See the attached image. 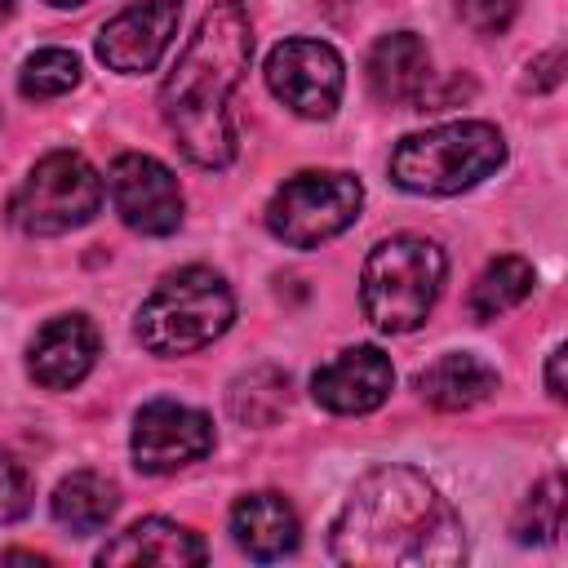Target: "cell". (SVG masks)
Masks as SVG:
<instances>
[{"mask_svg":"<svg viewBox=\"0 0 568 568\" xmlns=\"http://www.w3.org/2000/svg\"><path fill=\"white\" fill-rule=\"evenodd\" d=\"M532 266L524 262V257H515V253H506V257H493L484 271H479V280L470 284V293H466V306H470V315L475 320H497V315H506L510 306H519L528 293H532Z\"/></svg>","mask_w":568,"mask_h":568,"instance_id":"19","label":"cell"},{"mask_svg":"<svg viewBox=\"0 0 568 568\" xmlns=\"http://www.w3.org/2000/svg\"><path fill=\"white\" fill-rule=\"evenodd\" d=\"M457 13L475 36H501L515 22L519 0H457Z\"/></svg>","mask_w":568,"mask_h":568,"instance_id":"23","label":"cell"},{"mask_svg":"<svg viewBox=\"0 0 568 568\" xmlns=\"http://www.w3.org/2000/svg\"><path fill=\"white\" fill-rule=\"evenodd\" d=\"M0 564H44V555H27V550H4Z\"/></svg>","mask_w":568,"mask_h":568,"instance_id":"27","label":"cell"},{"mask_svg":"<svg viewBox=\"0 0 568 568\" xmlns=\"http://www.w3.org/2000/svg\"><path fill=\"white\" fill-rule=\"evenodd\" d=\"M328 550L359 568H444L466 559V537L457 510L422 470L377 466L342 501Z\"/></svg>","mask_w":568,"mask_h":568,"instance_id":"1","label":"cell"},{"mask_svg":"<svg viewBox=\"0 0 568 568\" xmlns=\"http://www.w3.org/2000/svg\"><path fill=\"white\" fill-rule=\"evenodd\" d=\"M546 390L555 395V399H564L568 390H564V346H555L550 351V364H546Z\"/></svg>","mask_w":568,"mask_h":568,"instance_id":"26","label":"cell"},{"mask_svg":"<svg viewBox=\"0 0 568 568\" xmlns=\"http://www.w3.org/2000/svg\"><path fill=\"white\" fill-rule=\"evenodd\" d=\"M178 22H182V0H138L102 27L98 58L111 71L142 75L164 58V49L178 36Z\"/></svg>","mask_w":568,"mask_h":568,"instance_id":"11","label":"cell"},{"mask_svg":"<svg viewBox=\"0 0 568 568\" xmlns=\"http://www.w3.org/2000/svg\"><path fill=\"white\" fill-rule=\"evenodd\" d=\"M226 404H231V417L235 422H244V426H271L288 408V373L284 368H271V364L248 368L244 377H235Z\"/></svg>","mask_w":568,"mask_h":568,"instance_id":"20","label":"cell"},{"mask_svg":"<svg viewBox=\"0 0 568 568\" xmlns=\"http://www.w3.org/2000/svg\"><path fill=\"white\" fill-rule=\"evenodd\" d=\"M390 386H395V368L377 346H351V351L333 355L328 364H320L311 377L315 404L328 413H342V417L382 408Z\"/></svg>","mask_w":568,"mask_h":568,"instance_id":"12","label":"cell"},{"mask_svg":"<svg viewBox=\"0 0 568 568\" xmlns=\"http://www.w3.org/2000/svg\"><path fill=\"white\" fill-rule=\"evenodd\" d=\"M501 160L506 138L488 120H453L426 133H408L390 151V178L413 195H457L501 169Z\"/></svg>","mask_w":568,"mask_h":568,"instance_id":"4","label":"cell"},{"mask_svg":"<svg viewBox=\"0 0 568 568\" xmlns=\"http://www.w3.org/2000/svg\"><path fill=\"white\" fill-rule=\"evenodd\" d=\"M129 448L142 475H173L213 448V422L178 399H151L133 417Z\"/></svg>","mask_w":568,"mask_h":568,"instance_id":"9","label":"cell"},{"mask_svg":"<svg viewBox=\"0 0 568 568\" xmlns=\"http://www.w3.org/2000/svg\"><path fill=\"white\" fill-rule=\"evenodd\" d=\"M342 84H346V71H342V58L333 44L324 40H284L271 49L266 58V89L293 111V115H306V120H328L342 102Z\"/></svg>","mask_w":568,"mask_h":568,"instance_id":"8","label":"cell"},{"mask_svg":"<svg viewBox=\"0 0 568 568\" xmlns=\"http://www.w3.org/2000/svg\"><path fill=\"white\" fill-rule=\"evenodd\" d=\"M493 390H497V368H488V364H484L479 355H470V351L439 355L435 364H426V368L417 373V395H422L430 408H444V413L475 408V404H484Z\"/></svg>","mask_w":568,"mask_h":568,"instance_id":"17","label":"cell"},{"mask_svg":"<svg viewBox=\"0 0 568 568\" xmlns=\"http://www.w3.org/2000/svg\"><path fill=\"white\" fill-rule=\"evenodd\" d=\"M368 89L382 106H413L426 102L430 89V53L413 31L382 36L368 53Z\"/></svg>","mask_w":568,"mask_h":568,"instance_id":"15","label":"cell"},{"mask_svg":"<svg viewBox=\"0 0 568 568\" xmlns=\"http://www.w3.org/2000/svg\"><path fill=\"white\" fill-rule=\"evenodd\" d=\"M102 209V178L75 151H49L13 191L9 222L22 235H67Z\"/></svg>","mask_w":568,"mask_h":568,"instance_id":"6","label":"cell"},{"mask_svg":"<svg viewBox=\"0 0 568 568\" xmlns=\"http://www.w3.org/2000/svg\"><path fill=\"white\" fill-rule=\"evenodd\" d=\"M559 67H564V53L559 49H550L546 58H537L528 71H537V75H528V89H555L559 84Z\"/></svg>","mask_w":568,"mask_h":568,"instance_id":"25","label":"cell"},{"mask_svg":"<svg viewBox=\"0 0 568 568\" xmlns=\"http://www.w3.org/2000/svg\"><path fill=\"white\" fill-rule=\"evenodd\" d=\"M98 359V328L84 315H53L36 328L27 368L44 390H71L89 377Z\"/></svg>","mask_w":568,"mask_h":568,"instance_id":"13","label":"cell"},{"mask_svg":"<svg viewBox=\"0 0 568 568\" xmlns=\"http://www.w3.org/2000/svg\"><path fill=\"white\" fill-rule=\"evenodd\" d=\"M364 204V186L355 173L337 169H306L293 173L266 204V231L288 248H315L342 235Z\"/></svg>","mask_w":568,"mask_h":568,"instance_id":"7","label":"cell"},{"mask_svg":"<svg viewBox=\"0 0 568 568\" xmlns=\"http://www.w3.org/2000/svg\"><path fill=\"white\" fill-rule=\"evenodd\" d=\"M209 559V546L200 541V532L173 524V519H138L129 524L115 541H106L98 550V564H164V568H195Z\"/></svg>","mask_w":568,"mask_h":568,"instance_id":"14","label":"cell"},{"mask_svg":"<svg viewBox=\"0 0 568 568\" xmlns=\"http://www.w3.org/2000/svg\"><path fill=\"white\" fill-rule=\"evenodd\" d=\"M235 320L231 284L209 266H182L155 284V293L138 306V342L151 355H191L217 342Z\"/></svg>","mask_w":568,"mask_h":568,"instance_id":"3","label":"cell"},{"mask_svg":"<svg viewBox=\"0 0 568 568\" xmlns=\"http://www.w3.org/2000/svg\"><path fill=\"white\" fill-rule=\"evenodd\" d=\"M53 519L75 532V537H89V532H102L111 524V515L120 510V493L106 475L98 470H75L67 475L58 488H53V501H49Z\"/></svg>","mask_w":568,"mask_h":568,"instance_id":"18","label":"cell"},{"mask_svg":"<svg viewBox=\"0 0 568 568\" xmlns=\"http://www.w3.org/2000/svg\"><path fill=\"white\" fill-rule=\"evenodd\" d=\"M9 13H13V0H0V22H9Z\"/></svg>","mask_w":568,"mask_h":568,"instance_id":"29","label":"cell"},{"mask_svg":"<svg viewBox=\"0 0 568 568\" xmlns=\"http://www.w3.org/2000/svg\"><path fill=\"white\" fill-rule=\"evenodd\" d=\"M53 9H80V4H89V0H49Z\"/></svg>","mask_w":568,"mask_h":568,"instance_id":"28","label":"cell"},{"mask_svg":"<svg viewBox=\"0 0 568 568\" xmlns=\"http://www.w3.org/2000/svg\"><path fill=\"white\" fill-rule=\"evenodd\" d=\"M106 191L129 231L173 235L182 226V186L155 155H142V151L120 155L106 173Z\"/></svg>","mask_w":568,"mask_h":568,"instance_id":"10","label":"cell"},{"mask_svg":"<svg viewBox=\"0 0 568 568\" xmlns=\"http://www.w3.org/2000/svg\"><path fill=\"white\" fill-rule=\"evenodd\" d=\"M231 537L248 559L271 564L297 550L302 528H297L293 506L280 493H244L231 506Z\"/></svg>","mask_w":568,"mask_h":568,"instance_id":"16","label":"cell"},{"mask_svg":"<svg viewBox=\"0 0 568 568\" xmlns=\"http://www.w3.org/2000/svg\"><path fill=\"white\" fill-rule=\"evenodd\" d=\"M253 58V22L240 0H217L204 9L195 36L178 53L164 89L160 111L169 133L178 138L182 155L200 169H226L235 160V124H231V93L240 89Z\"/></svg>","mask_w":568,"mask_h":568,"instance_id":"2","label":"cell"},{"mask_svg":"<svg viewBox=\"0 0 568 568\" xmlns=\"http://www.w3.org/2000/svg\"><path fill=\"white\" fill-rule=\"evenodd\" d=\"M31 510V479L18 462L0 457V524H13Z\"/></svg>","mask_w":568,"mask_h":568,"instance_id":"24","label":"cell"},{"mask_svg":"<svg viewBox=\"0 0 568 568\" xmlns=\"http://www.w3.org/2000/svg\"><path fill=\"white\" fill-rule=\"evenodd\" d=\"M564 532V479L546 475L532 497L519 506L515 515V537L519 541H555Z\"/></svg>","mask_w":568,"mask_h":568,"instance_id":"22","label":"cell"},{"mask_svg":"<svg viewBox=\"0 0 568 568\" xmlns=\"http://www.w3.org/2000/svg\"><path fill=\"white\" fill-rule=\"evenodd\" d=\"M444 248L426 235H390L364 257L359 275V302L364 315L382 333H413L426 324L439 284H444Z\"/></svg>","mask_w":568,"mask_h":568,"instance_id":"5","label":"cell"},{"mask_svg":"<svg viewBox=\"0 0 568 568\" xmlns=\"http://www.w3.org/2000/svg\"><path fill=\"white\" fill-rule=\"evenodd\" d=\"M75 80H80V58L71 49H36L18 71L22 98H36V102L62 98L67 89H75Z\"/></svg>","mask_w":568,"mask_h":568,"instance_id":"21","label":"cell"}]
</instances>
